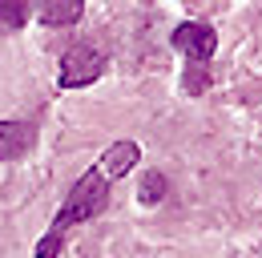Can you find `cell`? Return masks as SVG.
Instances as JSON below:
<instances>
[{
  "label": "cell",
  "mask_w": 262,
  "mask_h": 258,
  "mask_svg": "<svg viewBox=\"0 0 262 258\" xmlns=\"http://www.w3.org/2000/svg\"><path fill=\"white\" fill-rule=\"evenodd\" d=\"M61 242H65V234H61V230H49V234L36 242V258H57L61 254Z\"/></svg>",
  "instance_id": "cell-9"
},
{
  "label": "cell",
  "mask_w": 262,
  "mask_h": 258,
  "mask_svg": "<svg viewBox=\"0 0 262 258\" xmlns=\"http://www.w3.org/2000/svg\"><path fill=\"white\" fill-rule=\"evenodd\" d=\"M105 206H109V178L101 174V165H93V169H85V174L77 178V186L69 190L65 206H61L57 218H53V230L65 234L69 226L89 222V218H101Z\"/></svg>",
  "instance_id": "cell-1"
},
{
  "label": "cell",
  "mask_w": 262,
  "mask_h": 258,
  "mask_svg": "<svg viewBox=\"0 0 262 258\" xmlns=\"http://www.w3.org/2000/svg\"><path fill=\"white\" fill-rule=\"evenodd\" d=\"M33 16V8L25 0H0V32H16Z\"/></svg>",
  "instance_id": "cell-7"
},
{
  "label": "cell",
  "mask_w": 262,
  "mask_h": 258,
  "mask_svg": "<svg viewBox=\"0 0 262 258\" xmlns=\"http://www.w3.org/2000/svg\"><path fill=\"white\" fill-rule=\"evenodd\" d=\"M36 149V125L33 121H0V161L29 158Z\"/></svg>",
  "instance_id": "cell-4"
},
{
  "label": "cell",
  "mask_w": 262,
  "mask_h": 258,
  "mask_svg": "<svg viewBox=\"0 0 262 258\" xmlns=\"http://www.w3.org/2000/svg\"><path fill=\"white\" fill-rule=\"evenodd\" d=\"M81 12H85L81 0H53V4H40L36 8V20L49 25V29H69V25L81 20Z\"/></svg>",
  "instance_id": "cell-6"
},
{
  "label": "cell",
  "mask_w": 262,
  "mask_h": 258,
  "mask_svg": "<svg viewBox=\"0 0 262 258\" xmlns=\"http://www.w3.org/2000/svg\"><path fill=\"white\" fill-rule=\"evenodd\" d=\"M137 161H141L137 141H113V145L101 154V174H105L109 182H117V178H125V174H129Z\"/></svg>",
  "instance_id": "cell-5"
},
{
  "label": "cell",
  "mask_w": 262,
  "mask_h": 258,
  "mask_svg": "<svg viewBox=\"0 0 262 258\" xmlns=\"http://www.w3.org/2000/svg\"><path fill=\"white\" fill-rule=\"evenodd\" d=\"M101 73H105V57H101L97 49H89V45H73V49H65V57H61L57 85H61V89H85V85L97 81Z\"/></svg>",
  "instance_id": "cell-2"
},
{
  "label": "cell",
  "mask_w": 262,
  "mask_h": 258,
  "mask_svg": "<svg viewBox=\"0 0 262 258\" xmlns=\"http://www.w3.org/2000/svg\"><path fill=\"white\" fill-rule=\"evenodd\" d=\"M173 49H182L194 64H206L218 53V32H214V25H206V20H182L173 29Z\"/></svg>",
  "instance_id": "cell-3"
},
{
  "label": "cell",
  "mask_w": 262,
  "mask_h": 258,
  "mask_svg": "<svg viewBox=\"0 0 262 258\" xmlns=\"http://www.w3.org/2000/svg\"><path fill=\"white\" fill-rule=\"evenodd\" d=\"M162 198H165V178L158 169H149V174L141 178V202H145V206H158Z\"/></svg>",
  "instance_id": "cell-8"
}]
</instances>
